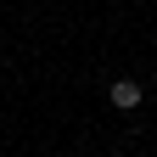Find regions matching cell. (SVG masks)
I'll list each match as a JSON object with an SVG mask.
<instances>
[{"instance_id":"cell-1","label":"cell","mask_w":157,"mask_h":157,"mask_svg":"<svg viewBox=\"0 0 157 157\" xmlns=\"http://www.w3.org/2000/svg\"><path fill=\"white\" fill-rule=\"evenodd\" d=\"M107 101H112L118 112H135V107L146 101V90L135 84V78H112V90H107Z\"/></svg>"}]
</instances>
